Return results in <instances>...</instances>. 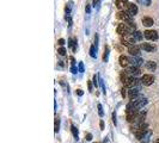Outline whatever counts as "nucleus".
<instances>
[{
	"instance_id": "nucleus-1",
	"label": "nucleus",
	"mask_w": 159,
	"mask_h": 143,
	"mask_svg": "<svg viewBox=\"0 0 159 143\" xmlns=\"http://www.w3.org/2000/svg\"><path fill=\"white\" fill-rule=\"evenodd\" d=\"M135 42H136V40L134 38L133 35H126V36H122L121 37V43L128 48L132 45H135Z\"/></svg>"
},
{
	"instance_id": "nucleus-2",
	"label": "nucleus",
	"mask_w": 159,
	"mask_h": 143,
	"mask_svg": "<svg viewBox=\"0 0 159 143\" xmlns=\"http://www.w3.org/2000/svg\"><path fill=\"white\" fill-rule=\"evenodd\" d=\"M117 18H118V19H121L122 22H125V23L133 24L132 17H130L126 11H118V12H117Z\"/></svg>"
},
{
	"instance_id": "nucleus-3",
	"label": "nucleus",
	"mask_w": 159,
	"mask_h": 143,
	"mask_svg": "<svg viewBox=\"0 0 159 143\" xmlns=\"http://www.w3.org/2000/svg\"><path fill=\"white\" fill-rule=\"evenodd\" d=\"M144 37L146 40H150V41H157L159 38V36H158V32L155 30H146L144 32Z\"/></svg>"
},
{
	"instance_id": "nucleus-4",
	"label": "nucleus",
	"mask_w": 159,
	"mask_h": 143,
	"mask_svg": "<svg viewBox=\"0 0 159 143\" xmlns=\"http://www.w3.org/2000/svg\"><path fill=\"white\" fill-rule=\"evenodd\" d=\"M140 81L144 86H151L154 82V76L152 74H144L143 76H141Z\"/></svg>"
},
{
	"instance_id": "nucleus-5",
	"label": "nucleus",
	"mask_w": 159,
	"mask_h": 143,
	"mask_svg": "<svg viewBox=\"0 0 159 143\" xmlns=\"http://www.w3.org/2000/svg\"><path fill=\"white\" fill-rule=\"evenodd\" d=\"M126 12L130 16V17H134L136 13H138V6L133 3H128L127 4V7H126Z\"/></svg>"
},
{
	"instance_id": "nucleus-6",
	"label": "nucleus",
	"mask_w": 159,
	"mask_h": 143,
	"mask_svg": "<svg viewBox=\"0 0 159 143\" xmlns=\"http://www.w3.org/2000/svg\"><path fill=\"white\" fill-rule=\"evenodd\" d=\"M128 52L132 56H135V57H139L140 54H141V48L138 47V45H132L128 48Z\"/></svg>"
},
{
	"instance_id": "nucleus-7",
	"label": "nucleus",
	"mask_w": 159,
	"mask_h": 143,
	"mask_svg": "<svg viewBox=\"0 0 159 143\" xmlns=\"http://www.w3.org/2000/svg\"><path fill=\"white\" fill-rule=\"evenodd\" d=\"M118 61H120V66L123 67V68H128L130 66V60L126 55H121L120 59H118Z\"/></svg>"
},
{
	"instance_id": "nucleus-8",
	"label": "nucleus",
	"mask_w": 159,
	"mask_h": 143,
	"mask_svg": "<svg viewBox=\"0 0 159 143\" xmlns=\"http://www.w3.org/2000/svg\"><path fill=\"white\" fill-rule=\"evenodd\" d=\"M127 73L130 75V76H138V75H140V69L138 68V67H133V66H129L128 68H127Z\"/></svg>"
},
{
	"instance_id": "nucleus-9",
	"label": "nucleus",
	"mask_w": 159,
	"mask_h": 143,
	"mask_svg": "<svg viewBox=\"0 0 159 143\" xmlns=\"http://www.w3.org/2000/svg\"><path fill=\"white\" fill-rule=\"evenodd\" d=\"M129 60H130V66H133V67H138V68H139L141 64H144V60L140 59V57L132 56Z\"/></svg>"
},
{
	"instance_id": "nucleus-10",
	"label": "nucleus",
	"mask_w": 159,
	"mask_h": 143,
	"mask_svg": "<svg viewBox=\"0 0 159 143\" xmlns=\"http://www.w3.org/2000/svg\"><path fill=\"white\" fill-rule=\"evenodd\" d=\"M138 96H139V88H138V87L130 88L129 91H128V98H129V100H133V99H135Z\"/></svg>"
},
{
	"instance_id": "nucleus-11",
	"label": "nucleus",
	"mask_w": 159,
	"mask_h": 143,
	"mask_svg": "<svg viewBox=\"0 0 159 143\" xmlns=\"http://www.w3.org/2000/svg\"><path fill=\"white\" fill-rule=\"evenodd\" d=\"M141 22H143L144 26H146V28H150V26H152L154 24V21L152 19L151 17H144L143 19H141Z\"/></svg>"
},
{
	"instance_id": "nucleus-12",
	"label": "nucleus",
	"mask_w": 159,
	"mask_h": 143,
	"mask_svg": "<svg viewBox=\"0 0 159 143\" xmlns=\"http://www.w3.org/2000/svg\"><path fill=\"white\" fill-rule=\"evenodd\" d=\"M140 48L143 49V50H145V51H147V52H152V51L155 49V48H154L152 44H150V43H141Z\"/></svg>"
},
{
	"instance_id": "nucleus-13",
	"label": "nucleus",
	"mask_w": 159,
	"mask_h": 143,
	"mask_svg": "<svg viewBox=\"0 0 159 143\" xmlns=\"http://www.w3.org/2000/svg\"><path fill=\"white\" fill-rule=\"evenodd\" d=\"M127 1L126 0H116V7L120 10V11H123L126 7H127Z\"/></svg>"
},
{
	"instance_id": "nucleus-14",
	"label": "nucleus",
	"mask_w": 159,
	"mask_h": 143,
	"mask_svg": "<svg viewBox=\"0 0 159 143\" xmlns=\"http://www.w3.org/2000/svg\"><path fill=\"white\" fill-rule=\"evenodd\" d=\"M146 69L150 72H154L157 69V63L154 61H147L146 62Z\"/></svg>"
},
{
	"instance_id": "nucleus-15",
	"label": "nucleus",
	"mask_w": 159,
	"mask_h": 143,
	"mask_svg": "<svg viewBox=\"0 0 159 143\" xmlns=\"http://www.w3.org/2000/svg\"><path fill=\"white\" fill-rule=\"evenodd\" d=\"M68 45L72 48L73 51L77 50V38H69L68 40Z\"/></svg>"
},
{
	"instance_id": "nucleus-16",
	"label": "nucleus",
	"mask_w": 159,
	"mask_h": 143,
	"mask_svg": "<svg viewBox=\"0 0 159 143\" xmlns=\"http://www.w3.org/2000/svg\"><path fill=\"white\" fill-rule=\"evenodd\" d=\"M90 56L92 59L97 57V47L96 45H91V48H90Z\"/></svg>"
},
{
	"instance_id": "nucleus-17",
	"label": "nucleus",
	"mask_w": 159,
	"mask_h": 143,
	"mask_svg": "<svg viewBox=\"0 0 159 143\" xmlns=\"http://www.w3.org/2000/svg\"><path fill=\"white\" fill-rule=\"evenodd\" d=\"M71 131H72V134H73V136H74V138L78 141V138H79V134H78V129L74 127V125L72 124L71 125Z\"/></svg>"
},
{
	"instance_id": "nucleus-18",
	"label": "nucleus",
	"mask_w": 159,
	"mask_h": 143,
	"mask_svg": "<svg viewBox=\"0 0 159 143\" xmlns=\"http://www.w3.org/2000/svg\"><path fill=\"white\" fill-rule=\"evenodd\" d=\"M151 135H152V131H147L146 132V135H145V137L143 138V139H141V143H148L150 142V137H151Z\"/></svg>"
},
{
	"instance_id": "nucleus-19",
	"label": "nucleus",
	"mask_w": 159,
	"mask_h": 143,
	"mask_svg": "<svg viewBox=\"0 0 159 143\" xmlns=\"http://www.w3.org/2000/svg\"><path fill=\"white\" fill-rule=\"evenodd\" d=\"M133 36H134V38L136 40V42L138 41H141V40H143V33H141L140 31H134V33H133Z\"/></svg>"
},
{
	"instance_id": "nucleus-20",
	"label": "nucleus",
	"mask_w": 159,
	"mask_h": 143,
	"mask_svg": "<svg viewBox=\"0 0 159 143\" xmlns=\"http://www.w3.org/2000/svg\"><path fill=\"white\" fill-rule=\"evenodd\" d=\"M72 6H73V1H68L67 6H66V14H67V16L71 14V10H72Z\"/></svg>"
},
{
	"instance_id": "nucleus-21",
	"label": "nucleus",
	"mask_w": 159,
	"mask_h": 143,
	"mask_svg": "<svg viewBox=\"0 0 159 143\" xmlns=\"http://www.w3.org/2000/svg\"><path fill=\"white\" fill-rule=\"evenodd\" d=\"M108 55H109V47H105V48H104V56H103L104 62L108 61Z\"/></svg>"
},
{
	"instance_id": "nucleus-22",
	"label": "nucleus",
	"mask_w": 159,
	"mask_h": 143,
	"mask_svg": "<svg viewBox=\"0 0 159 143\" xmlns=\"http://www.w3.org/2000/svg\"><path fill=\"white\" fill-rule=\"evenodd\" d=\"M59 129H60V119L56 117L55 118V132H59Z\"/></svg>"
},
{
	"instance_id": "nucleus-23",
	"label": "nucleus",
	"mask_w": 159,
	"mask_h": 143,
	"mask_svg": "<svg viewBox=\"0 0 159 143\" xmlns=\"http://www.w3.org/2000/svg\"><path fill=\"white\" fill-rule=\"evenodd\" d=\"M58 52H59V55L65 56V55H66V49H65L63 47H60V48L58 49Z\"/></svg>"
},
{
	"instance_id": "nucleus-24",
	"label": "nucleus",
	"mask_w": 159,
	"mask_h": 143,
	"mask_svg": "<svg viewBox=\"0 0 159 143\" xmlns=\"http://www.w3.org/2000/svg\"><path fill=\"white\" fill-rule=\"evenodd\" d=\"M139 1L143 5H145V6H150L151 3H152V0H139Z\"/></svg>"
},
{
	"instance_id": "nucleus-25",
	"label": "nucleus",
	"mask_w": 159,
	"mask_h": 143,
	"mask_svg": "<svg viewBox=\"0 0 159 143\" xmlns=\"http://www.w3.org/2000/svg\"><path fill=\"white\" fill-rule=\"evenodd\" d=\"M97 107H98V115H99L101 117H103V116H104V112H103V107H102V105H101V104H98V106H97Z\"/></svg>"
},
{
	"instance_id": "nucleus-26",
	"label": "nucleus",
	"mask_w": 159,
	"mask_h": 143,
	"mask_svg": "<svg viewBox=\"0 0 159 143\" xmlns=\"http://www.w3.org/2000/svg\"><path fill=\"white\" fill-rule=\"evenodd\" d=\"M126 91H127V87H123V88L121 89V94H122L123 98H126V97H127V92H126Z\"/></svg>"
},
{
	"instance_id": "nucleus-27",
	"label": "nucleus",
	"mask_w": 159,
	"mask_h": 143,
	"mask_svg": "<svg viewBox=\"0 0 159 143\" xmlns=\"http://www.w3.org/2000/svg\"><path fill=\"white\" fill-rule=\"evenodd\" d=\"M97 80H98V76H97V75H93V80H92V81H93V85H95L96 88L98 87V81H97Z\"/></svg>"
},
{
	"instance_id": "nucleus-28",
	"label": "nucleus",
	"mask_w": 159,
	"mask_h": 143,
	"mask_svg": "<svg viewBox=\"0 0 159 143\" xmlns=\"http://www.w3.org/2000/svg\"><path fill=\"white\" fill-rule=\"evenodd\" d=\"M85 11H86V13H90V12H91V5H90V3H87V4H86Z\"/></svg>"
},
{
	"instance_id": "nucleus-29",
	"label": "nucleus",
	"mask_w": 159,
	"mask_h": 143,
	"mask_svg": "<svg viewBox=\"0 0 159 143\" xmlns=\"http://www.w3.org/2000/svg\"><path fill=\"white\" fill-rule=\"evenodd\" d=\"M65 43H66V41H65L63 38H60V40L58 41V44H59L60 47H63V45H65Z\"/></svg>"
},
{
	"instance_id": "nucleus-30",
	"label": "nucleus",
	"mask_w": 159,
	"mask_h": 143,
	"mask_svg": "<svg viewBox=\"0 0 159 143\" xmlns=\"http://www.w3.org/2000/svg\"><path fill=\"white\" fill-rule=\"evenodd\" d=\"M79 72L80 73H84V63L83 62H79Z\"/></svg>"
},
{
	"instance_id": "nucleus-31",
	"label": "nucleus",
	"mask_w": 159,
	"mask_h": 143,
	"mask_svg": "<svg viewBox=\"0 0 159 143\" xmlns=\"http://www.w3.org/2000/svg\"><path fill=\"white\" fill-rule=\"evenodd\" d=\"M99 84H101L102 89H103V94H105V86H104V82H103V80H102V79L99 80Z\"/></svg>"
},
{
	"instance_id": "nucleus-32",
	"label": "nucleus",
	"mask_w": 159,
	"mask_h": 143,
	"mask_svg": "<svg viewBox=\"0 0 159 143\" xmlns=\"http://www.w3.org/2000/svg\"><path fill=\"white\" fill-rule=\"evenodd\" d=\"M71 72H72V74H77V72H79V69H77V67H72L71 68Z\"/></svg>"
},
{
	"instance_id": "nucleus-33",
	"label": "nucleus",
	"mask_w": 159,
	"mask_h": 143,
	"mask_svg": "<svg viewBox=\"0 0 159 143\" xmlns=\"http://www.w3.org/2000/svg\"><path fill=\"white\" fill-rule=\"evenodd\" d=\"M85 139H86V141H91V139H92V135H91V134L85 135Z\"/></svg>"
},
{
	"instance_id": "nucleus-34",
	"label": "nucleus",
	"mask_w": 159,
	"mask_h": 143,
	"mask_svg": "<svg viewBox=\"0 0 159 143\" xmlns=\"http://www.w3.org/2000/svg\"><path fill=\"white\" fill-rule=\"evenodd\" d=\"M69 60H71V63H72V67H74V66H76V60H74V57H73V56H71Z\"/></svg>"
},
{
	"instance_id": "nucleus-35",
	"label": "nucleus",
	"mask_w": 159,
	"mask_h": 143,
	"mask_svg": "<svg viewBox=\"0 0 159 143\" xmlns=\"http://www.w3.org/2000/svg\"><path fill=\"white\" fill-rule=\"evenodd\" d=\"M113 122H114V124H115V125L117 124V122H116V113H115V112L113 113Z\"/></svg>"
},
{
	"instance_id": "nucleus-36",
	"label": "nucleus",
	"mask_w": 159,
	"mask_h": 143,
	"mask_svg": "<svg viewBox=\"0 0 159 143\" xmlns=\"http://www.w3.org/2000/svg\"><path fill=\"white\" fill-rule=\"evenodd\" d=\"M87 85H89V91H90V92H92V82H91V81H89V82H87Z\"/></svg>"
},
{
	"instance_id": "nucleus-37",
	"label": "nucleus",
	"mask_w": 159,
	"mask_h": 143,
	"mask_svg": "<svg viewBox=\"0 0 159 143\" xmlns=\"http://www.w3.org/2000/svg\"><path fill=\"white\" fill-rule=\"evenodd\" d=\"M76 93H77V94H78V96H80V97H81V96H83V94H84V92H83V91H81V89H77V92H76Z\"/></svg>"
},
{
	"instance_id": "nucleus-38",
	"label": "nucleus",
	"mask_w": 159,
	"mask_h": 143,
	"mask_svg": "<svg viewBox=\"0 0 159 143\" xmlns=\"http://www.w3.org/2000/svg\"><path fill=\"white\" fill-rule=\"evenodd\" d=\"M99 127H101V130H104V122H103V120H101Z\"/></svg>"
},
{
	"instance_id": "nucleus-39",
	"label": "nucleus",
	"mask_w": 159,
	"mask_h": 143,
	"mask_svg": "<svg viewBox=\"0 0 159 143\" xmlns=\"http://www.w3.org/2000/svg\"><path fill=\"white\" fill-rule=\"evenodd\" d=\"M153 143H159V138H157V139H155V141H154Z\"/></svg>"
},
{
	"instance_id": "nucleus-40",
	"label": "nucleus",
	"mask_w": 159,
	"mask_h": 143,
	"mask_svg": "<svg viewBox=\"0 0 159 143\" xmlns=\"http://www.w3.org/2000/svg\"><path fill=\"white\" fill-rule=\"evenodd\" d=\"M103 143H108V139H104V142Z\"/></svg>"
}]
</instances>
